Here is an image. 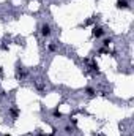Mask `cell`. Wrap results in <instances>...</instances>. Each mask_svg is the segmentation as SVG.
<instances>
[{
    "mask_svg": "<svg viewBox=\"0 0 134 136\" xmlns=\"http://www.w3.org/2000/svg\"><path fill=\"white\" fill-rule=\"evenodd\" d=\"M51 33H52L51 25H49V24H43V25H41V35H43V36H49Z\"/></svg>",
    "mask_w": 134,
    "mask_h": 136,
    "instance_id": "1",
    "label": "cell"
},
{
    "mask_svg": "<svg viewBox=\"0 0 134 136\" xmlns=\"http://www.w3.org/2000/svg\"><path fill=\"white\" fill-rule=\"evenodd\" d=\"M92 33H93V36H95V38H101V36L104 35V30H103L101 27H96V25H95V27H93V30H92Z\"/></svg>",
    "mask_w": 134,
    "mask_h": 136,
    "instance_id": "2",
    "label": "cell"
},
{
    "mask_svg": "<svg viewBox=\"0 0 134 136\" xmlns=\"http://www.w3.org/2000/svg\"><path fill=\"white\" fill-rule=\"evenodd\" d=\"M115 5H117V8H118V10H126V8L130 6V5H128V0H117V3H115Z\"/></svg>",
    "mask_w": 134,
    "mask_h": 136,
    "instance_id": "3",
    "label": "cell"
},
{
    "mask_svg": "<svg viewBox=\"0 0 134 136\" xmlns=\"http://www.w3.org/2000/svg\"><path fill=\"white\" fill-rule=\"evenodd\" d=\"M16 78H17V79H19V78H24V70H22L21 65L16 67Z\"/></svg>",
    "mask_w": 134,
    "mask_h": 136,
    "instance_id": "4",
    "label": "cell"
},
{
    "mask_svg": "<svg viewBox=\"0 0 134 136\" xmlns=\"http://www.w3.org/2000/svg\"><path fill=\"white\" fill-rule=\"evenodd\" d=\"M9 112H11V116H13V117H17V116H19V109H17V108H11V109H9Z\"/></svg>",
    "mask_w": 134,
    "mask_h": 136,
    "instance_id": "5",
    "label": "cell"
},
{
    "mask_svg": "<svg viewBox=\"0 0 134 136\" xmlns=\"http://www.w3.org/2000/svg\"><path fill=\"white\" fill-rule=\"evenodd\" d=\"M52 114H54V117H58V119H60V117H63V114H62L58 109H54V112H52Z\"/></svg>",
    "mask_w": 134,
    "mask_h": 136,
    "instance_id": "6",
    "label": "cell"
},
{
    "mask_svg": "<svg viewBox=\"0 0 134 136\" xmlns=\"http://www.w3.org/2000/svg\"><path fill=\"white\" fill-rule=\"evenodd\" d=\"M87 93H88V97H93L95 95V90L92 87H87Z\"/></svg>",
    "mask_w": 134,
    "mask_h": 136,
    "instance_id": "7",
    "label": "cell"
},
{
    "mask_svg": "<svg viewBox=\"0 0 134 136\" xmlns=\"http://www.w3.org/2000/svg\"><path fill=\"white\" fill-rule=\"evenodd\" d=\"M111 43H112V40H111V38H107V40H104V41H103V44H104V48H107V46H109Z\"/></svg>",
    "mask_w": 134,
    "mask_h": 136,
    "instance_id": "8",
    "label": "cell"
},
{
    "mask_svg": "<svg viewBox=\"0 0 134 136\" xmlns=\"http://www.w3.org/2000/svg\"><path fill=\"white\" fill-rule=\"evenodd\" d=\"M49 51H52V52H54V51H57V46H55L54 43H51V44H49Z\"/></svg>",
    "mask_w": 134,
    "mask_h": 136,
    "instance_id": "9",
    "label": "cell"
},
{
    "mask_svg": "<svg viewBox=\"0 0 134 136\" xmlns=\"http://www.w3.org/2000/svg\"><path fill=\"white\" fill-rule=\"evenodd\" d=\"M92 70H93V71H96V73H98V63H93V65H92Z\"/></svg>",
    "mask_w": 134,
    "mask_h": 136,
    "instance_id": "10",
    "label": "cell"
},
{
    "mask_svg": "<svg viewBox=\"0 0 134 136\" xmlns=\"http://www.w3.org/2000/svg\"><path fill=\"white\" fill-rule=\"evenodd\" d=\"M0 73H2V67H0Z\"/></svg>",
    "mask_w": 134,
    "mask_h": 136,
    "instance_id": "11",
    "label": "cell"
},
{
    "mask_svg": "<svg viewBox=\"0 0 134 136\" xmlns=\"http://www.w3.org/2000/svg\"><path fill=\"white\" fill-rule=\"evenodd\" d=\"M5 136H11V135H5Z\"/></svg>",
    "mask_w": 134,
    "mask_h": 136,
    "instance_id": "12",
    "label": "cell"
},
{
    "mask_svg": "<svg viewBox=\"0 0 134 136\" xmlns=\"http://www.w3.org/2000/svg\"><path fill=\"white\" fill-rule=\"evenodd\" d=\"M49 136H54V135H49Z\"/></svg>",
    "mask_w": 134,
    "mask_h": 136,
    "instance_id": "13",
    "label": "cell"
}]
</instances>
